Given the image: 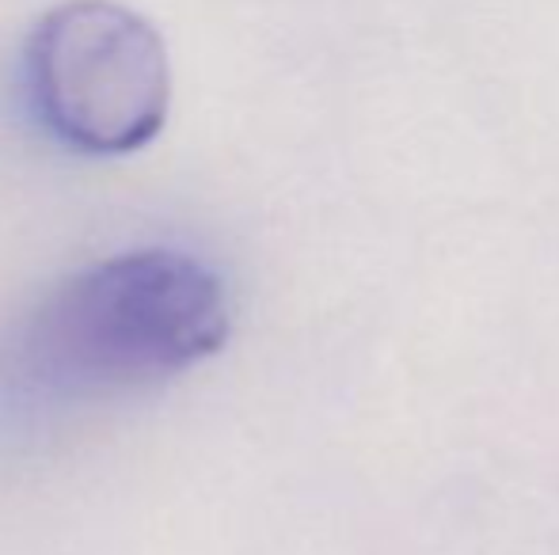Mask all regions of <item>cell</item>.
<instances>
[{"label": "cell", "instance_id": "2", "mask_svg": "<svg viewBox=\"0 0 559 555\" xmlns=\"http://www.w3.org/2000/svg\"><path fill=\"white\" fill-rule=\"evenodd\" d=\"M23 92L58 145L84 156H130L168 122V50L153 23L126 4L66 0L31 27Z\"/></svg>", "mask_w": 559, "mask_h": 555}, {"label": "cell", "instance_id": "1", "mask_svg": "<svg viewBox=\"0 0 559 555\" xmlns=\"http://www.w3.org/2000/svg\"><path fill=\"white\" fill-rule=\"evenodd\" d=\"M228 339V293L214 267L171 248L107 255L61 278L0 347L12 411L130 393L179 377Z\"/></svg>", "mask_w": 559, "mask_h": 555}]
</instances>
